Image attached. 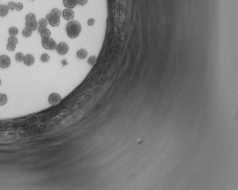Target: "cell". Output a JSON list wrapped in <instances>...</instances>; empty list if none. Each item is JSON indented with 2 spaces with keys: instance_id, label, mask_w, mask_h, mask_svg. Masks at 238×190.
Wrapping results in <instances>:
<instances>
[{
  "instance_id": "obj_23",
  "label": "cell",
  "mask_w": 238,
  "mask_h": 190,
  "mask_svg": "<svg viewBox=\"0 0 238 190\" xmlns=\"http://www.w3.org/2000/svg\"><path fill=\"white\" fill-rule=\"evenodd\" d=\"M25 19L26 20H36V16L34 13H29L26 15Z\"/></svg>"
},
{
  "instance_id": "obj_17",
  "label": "cell",
  "mask_w": 238,
  "mask_h": 190,
  "mask_svg": "<svg viewBox=\"0 0 238 190\" xmlns=\"http://www.w3.org/2000/svg\"><path fill=\"white\" fill-rule=\"evenodd\" d=\"M40 35L42 36V39H44V38H49L51 35V33L48 30V28H46L44 30H42L41 33H40Z\"/></svg>"
},
{
  "instance_id": "obj_1",
  "label": "cell",
  "mask_w": 238,
  "mask_h": 190,
  "mask_svg": "<svg viewBox=\"0 0 238 190\" xmlns=\"http://www.w3.org/2000/svg\"><path fill=\"white\" fill-rule=\"evenodd\" d=\"M67 36L70 39H76L79 36L81 31V25L77 20H70L66 26Z\"/></svg>"
},
{
  "instance_id": "obj_8",
  "label": "cell",
  "mask_w": 238,
  "mask_h": 190,
  "mask_svg": "<svg viewBox=\"0 0 238 190\" xmlns=\"http://www.w3.org/2000/svg\"><path fill=\"white\" fill-rule=\"evenodd\" d=\"M24 63L27 66H30L33 65L35 63V58L34 56L31 54H27L24 56V60H23Z\"/></svg>"
},
{
  "instance_id": "obj_7",
  "label": "cell",
  "mask_w": 238,
  "mask_h": 190,
  "mask_svg": "<svg viewBox=\"0 0 238 190\" xmlns=\"http://www.w3.org/2000/svg\"><path fill=\"white\" fill-rule=\"evenodd\" d=\"M62 15L64 17V18L65 20H71L72 18H74L75 16V14H74V12L72 11V9H70V8H66L62 12Z\"/></svg>"
},
{
  "instance_id": "obj_4",
  "label": "cell",
  "mask_w": 238,
  "mask_h": 190,
  "mask_svg": "<svg viewBox=\"0 0 238 190\" xmlns=\"http://www.w3.org/2000/svg\"><path fill=\"white\" fill-rule=\"evenodd\" d=\"M62 100L61 96L57 93H52L48 97V103L52 106H55L59 104Z\"/></svg>"
},
{
  "instance_id": "obj_29",
  "label": "cell",
  "mask_w": 238,
  "mask_h": 190,
  "mask_svg": "<svg viewBox=\"0 0 238 190\" xmlns=\"http://www.w3.org/2000/svg\"><path fill=\"white\" fill-rule=\"evenodd\" d=\"M1 83H2V81H1V79H0V85H1Z\"/></svg>"
},
{
  "instance_id": "obj_13",
  "label": "cell",
  "mask_w": 238,
  "mask_h": 190,
  "mask_svg": "<svg viewBox=\"0 0 238 190\" xmlns=\"http://www.w3.org/2000/svg\"><path fill=\"white\" fill-rule=\"evenodd\" d=\"M9 9L6 5H0V17H5L8 14Z\"/></svg>"
},
{
  "instance_id": "obj_12",
  "label": "cell",
  "mask_w": 238,
  "mask_h": 190,
  "mask_svg": "<svg viewBox=\"0 0 238 190\" xmlns=\"http://www.w3.org/2000/svg\"><path fill=\"white\" fill-rule=\"evenodd\" d=\"M77 58L78 59H85L87 56V51L85 48H81V49L78 50L77 52Z\"/></svg>"
},
{
  "instance_id": "obj_6",
  "label": "cell",
  "mask_w": 238,
  "mask_h": 190,
  "mask_svg": "<svg viewBox=\"0 0 238 190\" xmlns=\"http://www.w3.org/2000/svg\"><path fill=\"white\" fill-rule=\"evenodd\" d=\"M11 65V59L8 55L2 54L0 56V68L7 69Z\"/></svg>"
},
{
  "instance_id": "obj_26",
  "label": "cell",
  "mask_w": 238,
  "mask_h": 190,
  "mask_svg": "<svg viewBox=\"0 0 238 190\" xmlns=\"http://www.w3.org/2000/svg\"><path fill=\"white\" fill-rule=\"evenodd\" d=\"M23 8H24V5H23V3H22V2H17L15 10L21 11Z\"/></svg>"
},
{
  "instance_id": "obj_11",
  "label": "cell",
  "mask_w": 238,
  "mask_h": 190,
  "mask_svg": "<svg viewBox=\"0 0 238 190\" xmlns=\"http://www.w3.org/2000/svg\"><path fill=\"white\" fill-rule=\"evenodd\" d=\"M38 24H39L38 31L40 33L42 30H44L45 29L47 28V26H48V21H47V20H46V18H41V19H39V20Z\"/></svg>"
},
{
  "instance_id": "obj_24",
  "label": "cell",
  "mask_w": 238,
  "mask_h": 190,
  "mask_svg": "<svg viewBox=\"0 0 238 190\" xmlns=\"http://www.w3.org/2000/svg\"><path fill=\"white\" fill-rule=\"evenodd\" d=\"M97 57L93 55V56H91V57H90L88 60H87V62H88V63H89L91 66H93L96 63V62H97Z\"/></svg>"
},
{
  "instance_id": "obj_25",
  "label": "cell",
  "mask_w": 238,
  "mask_h": 190,
  "mask_svg": "<svg viewBox=\"0 0 238 190\" xmlns=\"http://www.w3.org/2000/svg\"><path fill=\"white\" fill-rule=\"evenodd\" d=\"M16 48V45H12V44H7V50L9 52H14Z\"/></svg>"
},
{
  "instance_id": "obj_16",
  "label": "cell",
  "mask_w": 238,
  "mask_h": 190,
  "mask_svg": "<svg viewBox=\"0 0 238 190\" xmlns=\"http://www.w3.org/2000/svg\"><path fill=\"white\" fill-rule=\"evenodd\" d=\"M18 29L16 26H11L8 29V33L11 36H16L18 33Z\"/></svg>"
},
{
  "instance_id": "obj_15",
  "label": "cell",
  "mask_w": 238,
  "mask_h": 190,
  "mask_svg": "<svg viewBox=\"0 0 238 190\" xmlns=\"http://www.w3.org/2000/svg\"><path fill=\"white\" fill-rule=\"evenodd\" d=\"M8 102V97L5 94H0V106H4Z\"/></svg>"
},
{
  "instance_id": "obj_28",
  "label": "cell",
  "mask_w": 238,
  "mask_h": 190,
  "mask_svg": "<svg viewBox=\"0 0 238 190\" xmlns=\"http://www.w3.org/2000/svg\"><path fill=\"white\" fill-rule=\"evenodd\" d=\"M94 22H95V20H94V19H93V18H91V19H89V20H88V21H87V24H88V25H89V26H92V25H93V24H94Z\"/></svg>"
},
{
  "instance_id": "obj_22",
  "label": "cell",
  "mask_w": 238,
  "mask_h": 190,
  "mask_svg": "<svg viewBox=\"0 0 238 190\" xmlns=\"http://www.w3.org/2000/svg\"><path fill=\"white\" fill-rule=\"evenodd\" d=\"M7 6H8V8L9 10L14 11V10H15V8H16V3H15L14 2H13V1H10V2H8Z\"/></svg>"
},
{
  "instance_id": "obj_21",
  "label": "cell",
  "mask_w": 238,
  "mask_h": 190,
  "mask_svg": "<svg viewBox=\"0 0 238 190\" xmlns=\"http://www.w3.org/2000/svg\"><path fill=\"white\" fill-rule=\"evenodd\" d=\"M40 59H41V61L43 62V63H47L50 60V55L46 53L42 54Z\"/></svg>"
},
{
  "instance_id": "obj_5",
  "label": "cell",
  "mask_w": 238,
  "mask_h": 190,
  "mask_svg": "<svg viewBox=\"0 0 238 190\" xmlns=\"http://www.w3.org/2000/svg\"><path fill=\"white\" fill-rule=\"evenodd\" d=\"M46 20L48 21V24L51 25L53 27H56V26H59L60 23V18H57V17H55L54 15H51V14H48L47 16H46Z\"/></svg>"
},
{
  "instance_id": "obj_19",
  "label": "cell",
  "mask_w": 238,
  "mask_h": 190,
  "mask_svg": "<svg viewBox=\"0 0 238 190\" xmlns=\"http://www.w3.org/2000/svg\"><path fill=\"white\" fill-rule=\"evenodd\" d=\"M8 43L17 45L18 43V39L16 36H10V37L8 39Z\"/></svg>"
},
{
  "instance_id": "obj_27",
  "label": "cell",
  "mask_w": 238,
  "mask_h": 190,
  "mask_svg": "<svg viewBox=\"0 0 238 190\" xmlns=\"http://www.w3.org/2000/svg\"><path fill=\"white\" fill-rule=\"evenodd\" d=\"M87 2H88V0H78V4L80 5H81V6H84L87 4Z\"/></svg>"
},
{
  "instance_id": "obj_14",
  "label": "cell",
  "mask_w": 238,
  "mask_h": 190,
  "mask_svg": "<svg viewBox=\"0 0 238 190\" xmlns=\"http://www.w3.org/2000/svg\"><path fill=\"white\" fill-rule=\"evenodd\" d=\"M50 14H51V15H54V16H55V17H57V18H60V17H61V15H62V12L60 10L59 8H53L51 11Z\"/></svg>"
},
{
  "instance_id": "obj_3",
  "label": "cell",
  "mask_w": 238,
  "mask_h": 190,
  "mask_svg": "<svg viewBox=\"0 0 238 190\" xmlns=\"http://www.w3.org/2000/svg\"><path fill=\"white\" fill-rule=\"evenodd\" d=\"M69 49H70V47H69V45H68L66 42H60L59 44H57V48H56V50L59 54H61V55H65L69 52Z\"/></svg>"
},
{
  "instance_id": "obj_20",
  "label": "cell",
  "mask_w": 238,
  "mask_h": 190,
  "mask_svg": "<svg viewBox=\"0 0 238 190\" xmlns=\"http://www.w3.org/2000/svg\"><path fill=\"white\" fill-rule=\"evenodd\" d=\"M24 54L22 52H18V53L15 54V60H16V61L18 62H22L23 60H24Z\"/></svg>"
},
{
  "instance_id": "obj_2",
  "label": "cell",
  "mask_w": 238,
  "mask_h": 190,
  "mask_svg": "<svg viewBox=\"0 0 238 190\" xmlns=\"http://www.w3.org/2000/svg\"><path fill=\"white\" fill-rule=\"evenodd\" d=\"M42 45L44 48L47 50H55L57 44L51 37L42 39Z\"/></svg>"
},
{
  "instance_id": "obj_18",
  "label": "cell",
  "mask_w": 238,
  "mask_h": 190,
  "mask_svg": "<svg viewBox=\"0 0 238 190\" xmlns=\"http://www.w3.org/2000/svg\"><path fill=\"white\" fill-rule=\"evenodd\" d=\"M32 30H30V29H28L27 27H25L23 30V31H22V34H23V36H24V37H30V36H32Z\"/></svg>"
},
{
  "instance_id": "obj_30",
  "label": "cell",
  "mask_w": 238,
  "mask_h": 190,
  "mask_svg": "<svg viewBox=\"0 0 238 190\" xmlns=\"http://www.w3.org/2000/svg\"><path fill=\"white\" fill-rule=\"evenodd\" d=\"M32 1H33V0H32Z\"/></svg>"
},
{
  "instance_id": "obj_10",
  "label": "cell",
  "mask_w": 238,
  "mask_h": 190,
  "mask_svg": "<svg viewBox=\"0 0 238 190\" xmlns=\"http://www.w3.org/2000/svg\"><path fill=\"white\" fill-rule=\"evenodd\" d=\"M78 0H63L64 5L66 8H70L72 9L78 5Z\"/></svg>"
},
{
  "instance_id": "obj_9",
  "label": "cell",
  "mask_w": 238,
  "mask_h": 190,
  "mask_svg": "<svg viewBox=\"0 0 238 190\" xmlns=\"http://www.w3.org/2000/svg\"><path fill=\"white\" fill-rule=\"evenodd\" d=\"M39 24L38 21L36 20H26V27L28 29H30V30L34 31L38 29Z\"/></svg>"
}]
</instances>
